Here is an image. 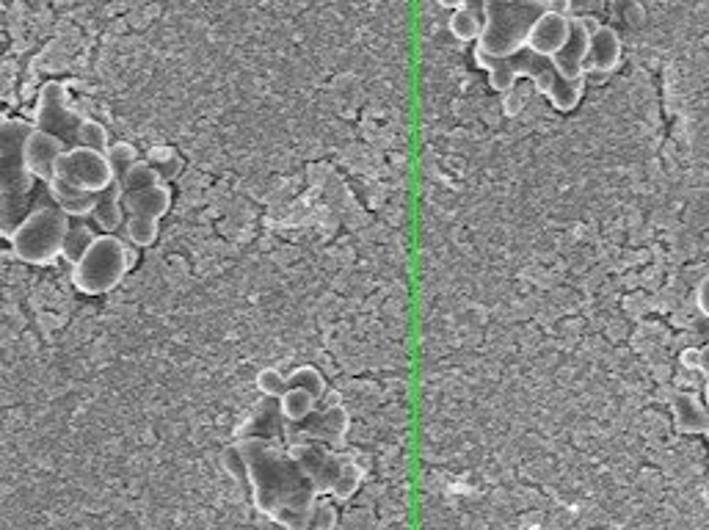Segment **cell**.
Here are the masks:
<instances>
[{
  "instance_id": "cell-22",
  "label": "cell",
  "mask_w": 709,
  "mask_h": 530,
  "mask_svg": "<svg viewBox=\"0 0 709 530\" xmlns=\"http://www.w3.org/2000/svg\"><path fill=\"white\" fill-rule=\"evenodd\" d=\"M147 161L149 166L158 172V177H161L163 183L180 174V155H177L174 150H169V147H155V150H149Z\"/></svg>"
},
{
  "instance_id": "cell-16",
  "label": "cell",
  "mask_w": 709,
  "mask_h": 530,
  "mask_svg": "<svg viewBox=\"0 0 709 530\" xmlns=\"http://www.w3.org/2000/svg\"><path fill=\"white\" fill-rule=\"evenodd\" d=\"M676 428L685 434H704L709 437V406L701 404L696 392H676L671 401Z\"/></svg>"
},
{
  "instance_id": "cell-17",
  "label": "cell",
  "mask_w": 709,
  "mask_h": 530,
  "mask_svg": "<svg viewBox=\"0 0 709 530\" xmlns=\"http://www.w3.org/2000/svg\"><path fill=\"white\" fill-rule=\"evenodd\" d=\"M127 213H125V202H122V180H114V183L105 188L103 194L97 196V208L92 213V221L108 235H116V230L125 224Z\"/></svg>"
},
{
  "instance_id": "cell-27",
  "label": "cell",
  "mask_w": 709,
  "mask_h": 530,
  "mask_svg": "<svg viewBox=\"0 0 709 530\" xmlns=\"http://www.w3.org/2000/svg\"><path fill=\"white\" fill-rule=\"evenodd\" d=\"M334 519H337V514H334V506L323 500V503H318V506H315V514H312V530H332Z\"/></svg>"
},
{
  "instance_id": "cell-29",
  "label": "cell",
  "mask_w": 709,
  "mask_h": 530,
  "mask_svg": "<svg viewBox=\"0 0 709 530\" xmlns=\"http://www.w3.org/2000/svg\"><path fill=\"white\" fill-rule=\"evenodd\" d=\"M679 362H682L685 368H698V362H701V348H687L685 354L679 357Z\"/></svg>"
},
{
  "instance_id": "cell-6",
  "label": "cell",
  "mask_w": 709,
  "mask_h": 530,
  "mask_svg": "<svg viewBox=\"0 0 709 530\" xmlns=\"http://www.w3.org/2000/svg\"><path fill=\"white\" fill-rule=\"evenodd\" d=\"M69 230V216L53 202V196H42V202L31 208L25 221L12 232L17 260L28 265H53L61 257L64 238Z\"/></svg>"
},
{
  "instance_id": "cell-1",
  "label": "cell",
  "mask_w": 709,
  "mask_h": 530,
  "mask_svg": "<svg viewBox=\"0 0 709 530\" xmlns=\"http://www.w3.org/2000/svg\"><path fill=\"white\" fill-rule=\"evenodd\" d=\"M254 506L285 530H312V514L318 506V486L287 450H279L265 439L238 442Z\"/></svg>"
},
{
  "instance_id": "cell-24",
  "label": "cell",
  "mask_w": 709,
  "mask_h": 530,
  "mask_svg": "<svg viewBox=\"0 0 709 530\" xmlns=\"http://www.w3.org/2000/svg\"><path fill=\"white\" fill-rule=\"evenodd\" d=\"M257 387H260V392L268 395V398H282V395L290 390V381H287V376H282L279 370H263V373L257 376Z\"/></svg>"
},
{
  "instance_id": "cell-32",
  "label": "cell",
  "mask_w": 709,
  "mask_h": 530,
  "mask_svg": "<svg viewBox=\"0 0 709 530\" xmlns=\"http://www.w3.org/2000/svg\"><path fill=\"white\" fill-rule=\"evenodd\" d=\"M704 401H707V406H709V379H707V387H704Z\"/></svg>"
},
{
  "instance_id": "cell-8",
  "label": "cell",
  "mask_w": 709,
  "mask_h": 530,
  "mask_svg": "<svg viewBox=\"0 0 709 530\" xmlns=\"http://www.w3.org/2000/svg\"><path fill=\"white\" fill-rule=\"evenodd\" d=\"M287 453H290V456L301 464V470L315 481L318 495H334L340 478L356 464L354 456L334 453L329 445H321V442H293V445H287Z\"/></svg>"
},
{
  "instance_id": "cell-3",
  "label": "cell",
  "mask_w": 709,
  "mask_h": 530,
  "mask_svg": "<svg viewBox=\"0 0 709 530\" xmlns=\"http://www.w3.org/2000/svg\"><path fill=\"white\" fill-rule=\"evenodd\" d=\"M475 61H478L481 70H486L489 83H492V89H497V92L508 94L514 89L516 78L525 75V78L536 83L538 92L547 94L549 103L555 105L558 111H574L577 103L583 100L585 81H566L561 72H558L552 58L538 56V53L527 50V47L508 58L483 56V53L475 50Z\"/></svg>"
},
{
  "instance_id": "cell-9",
  "label": "cell",
  "mask_w": 709,
  "mask_h": 530,
  "mask_svg": "<svg viewBox=\"0 0 709 530\" xmlns=\"http://www.w3.org/2000/svg\"><path fill=\"white\" fill-rule=\"evenodd\" d=\"M56 177L67 185L92 191V194H103L105 188L116 180L108 152L89 150V147H75V150L64 152L58 161Z\"/></svg>"
},
{
  "instance_id": "cell-10",
  "label": "cell",
  "mask_w": 709,
  "mask_h": 530,
  "mask_svg": "<svg viewBox=\"0 0 709 530\" xmlns=\"http://www.w3.org/2000/svg\"><path fill=\"white\" fill-rule=\"evenodd\" d=\"M287 431H293V437H287L290 445L293 442H321V445L334 448L343 442L345 431H348V415L340 406H329L323 412H312L301 423H287Z\"/></svg>"
},
{
  "instance_id": "cell-30",
  "label": "cell",
  "mask_w": 709,
  "mask_h": 530,
  "mask_svg": "<svg viewBox=\"0 0 709 530\" xmlns=\"http://www.w3.org/2000/svg\"><path fill=\"white\" fill-rule=\"evenodd\" d=\"M436 3H439L442 9H453V12H456V9H464L469 0H436Z\"/></svg>"
},
{
  "instance_id": "cell-26",
  "label": "cell",
  "mask_w": 709,
  "mask_h": 530,
  "mask_svg": "<svg viewBox=\"0 0 709 530\" xmlns=\"http://www.w3.org/2000/svg\"><path fill=\"white\" fill-rule=\"evenodd\" d=\"M224 467H227V473L235 475L238 481L249 484V470H246V461H243L238 445H232V448L227 450V456H224Z\"/></svg>"
},
{
  "instance_id": "cell-14",
  "label": "cell",
  "mask_w": 709,
  "mask_h": 530,
  "mask_svg": "<svg viewBox=\"0 0 709 530\" xmlns=\"http://www.w3.org/2000/svg\"><path fill=\"white\" fill-rule=\"evenodd\" d=\"M621 61V36L616 28L605 23H596L591 31V45L585 58V72H610Z\"/></svg>"
},
{
  "instance_id": "cell-25",
  "label": "cell",
  "mask_w": 709,
  "mask_h": 530,
  "mask_svg": "<svg viewBox=\"0 0 709 530\" xmlns=\"http://www.w3.org/2000/svg\"><path fill=\"white\" fill-rule=\"evenodd\" d=\"M290 387H304V390H309L315 398H321L323 390H326V384H323V376L318 373L315 368H298L293 376H290Z\"/></svg>"
},
{
  "instance_id": "cell-23",
  "label": "cell",
  "mask_w": 709,
  "mask_h": 530,
  "mask_svg": "<svg viewBox=\"0 0 709 530\" xmlns=\"http://www.w3.org/2000/svg\"><path fill=\"white\" fill-rule=\"evenodd\" d=\"M108 158H111V166H114L116 180H122V177L127 174V169H130L133 163L141 161V158H138L136 147H133V144H127V141H116V144H111Z\"/></svg>"
},
{
  "instance_id": "cell-4",
  "label": "cell",
  "mask_w": 709,
  "mask_h": 530,
  "mask_svg": "<svg viewBox=\"0 0 709 530\" xmlns=\"http://www.w3.org/2000/svg\"><path fill=\"white\" fill-rule=\"evenodd\" d=\"M34 125L36 130H45L50 136L64 141L67 150H75V147H89V150L100 152L111 150L108 130L100 122L83 116L81 111H75L67 86L58 81H47L39 89L34 108Z\"/></svg>"
},
{
  "instance_id": "cell-21",
  "label": "cell",
  "mask_w": 709,
  "mask_h": 530,
  "mask_svg": "<svg viewBox=\"0 0 709 530\" xmlns=\"http://www.w3.org/2000/svg\"><path fill=\"white\" fill-rule=\"evenodd\" d=\"M127 243H133L136 249H147L158 241V221L144 219V216H127L125 219Z\"/></svg>"
},
{
  "instance_id": "cell-19",
  "label": "cell",
  "mask_w": 709,
  "mask_h": 530,
  "mask_svg": "<svg viewBox=\"0 0 709 530\" xmlns=\"http://www.w3.org/2000/svg\"><path fill=\"white\" fill-rule=\"evenodd\" d=\"M97 241V235H94V230L86 224V221H69V230H67V238H64V249H61V257L67 260L69 265H75L78 260H81L83 254L89 252V246Z\"/></svg>"
},
{
  "instance_id": "cell-11",
  "label": "cell",
  "mask_w": 709,
  "mask_h": 530,
  "mask_svg": "<svg viewBox=\"0 0 709 530\" xmlns=\"http://www.w3.org/2000/svg\"><path fill=\"white\" fill-rule=\"evenodd\" d=\"M574 31V14H561V12H547L527 36V50H533L538 56L555 58L561 53L563 47L569 45Z\"/></svg>"
},
{
  "instance_id": "cell-18",
  "label": "cell",
  "mask_w": 709,
  "mask_h": 530,
  "mask_svg": "<svg viewBox=\"0 0 709 530\" xmlns=\"http://www.w3.org/2000/svg\"><path fill=\"white\" fill-rule=\"evenodd\" d=\"M315 406H318V398L312 392L304 390V387H290L279 398V415L285 417L287 423H301L315 412Z\"/></svg>"
},
{
  "instance_id": "cell-7",
  "label": "cell",
  "mask_w": 709,
  "mask_h": 530,
  "mask_svg": "<svg viewBox=\"0 0 709 530\" xmlns=\"http://www.w3.org/2000/svg\"><path fill=\"white\" fill-rule=\"evenodd\" d=\"M130 265H136V249L127 246L119 235L103 232L89 246V252L72 265V285L81 293L100 296L114 290L125 279Z\"/></svg>"
},
{
  "instance_id": "cell-28",
  "label": "cell",
  "mask_w": 709,
  "mask_h": 530,
  "mask_svg": "<svg viewBox=\"0 0 709 530\" xmlns=\"http://www.w3.org/2000/svg\"><path fill=\"white\" fill-rule=\"evenodd\" d=\"M696 304H698V310H701V315H704V318H709V277L701 279V285H698Z\"/></svg>"
},
{
  "instance_id": "cell-15",
  "label": "cell",
  "mask_w": 709,
  "mask_h": 530,
  "mask_svg": "<svg viewBox=\"0 0 709 530\" xmlns=\"http://www.w3.org/2000/svg\"><path fill=\"white\" fill-rule=\"evenodd\" d=\"M47 194L53 196V202L67 213L69 219H92L94 208H97V196H100L92 194V191H83V188H75V185H67L58 177L47 183Z\"/></svg>"
},
{
  "instance_id": "cell-31",
  "label": "cell",
  "mask_w": 709,
  "mask_h": 530,
  "mask_svg": "<svg viewBox=\"0 0 709 530\" xmlns=\"http://www.w3.org/2000/svg\"><path fill=\"white\" fill-rule=\"evenodd\" d=\"M698 370H701V373H707V376H709V346L701 348V362H698Z\"/></svg>"
},
{
  "instance_id": "cell-2",
  "label": "cell",
  "mask_w": 709,
  "mask_h": 530,
  "mask_svg": "<svg viewBox=\"0 0 709 530\" xmlns=\"http://www.w3.org/2000/svg\"><path fill=\"white\" fill-rule=\"evenodd\" d=\"M467 6L483 20L475 50L492 58H508L525 50L533 25L547 12H574L572 0H469Z\"/></svg>"
},
{
  "instance_id": "cell-5",
  "label": "cell",
  "mask_w": 709,
  "mask_h": 530,
  "mask_svg": "<svg viewBox=\"0 0 709 530\" xmlns=\"http://www.w3.org/2000/svg\"><path fill=\"white\" fill-rule=\"evenodd\" d=\"M34 127V122H28L23 116L3 119V227L0 230L6 241L31 213L28 196L36 177L25 161V144L31 139Z\"/></svg>"
},
{
  "instance_id": "cell-13",
  "label": "cell",
  "mask_w": 709,
  "mask_h": 530,
  "mask_svg": "<svg viewBox=\"0 0 709 530\" xmlns=\"http://www.w3.org/2000/svg\"><path fill=\"white\" fill-rule=\"evenodd\" d=\"M64 152H67V144H64V141L34 127L31 139L25 144V161H28V169L34 172L36 180L50 183V180L56 177L58 161H61Z\"/></svg>"
},
{
  "instance_id": "cell-20",
  "label": "cell",
  "mask_w": 709,
  "mask_h": 530,
  "mask_svg": "<svg viewBox=\"0 0 709 530\" xmlns=\"http://www.w3.org/2000/svg\"><path fill=\"white\" fill-rule=\"evenodd\" d=\"M447 28H450V34H453L456 42H464V45H467V42H478V39H481L483 20L472 12L469 6H464V9H456V12L450 14Z\"/></svg>"
},
{
  "instance_id": "cell-12",
  "label": "cell",
  "mask_w": 709,
  "mask_h": 530,
  "mask_svg": "<svg viewBox=\"0 0 709 530\" xmlns=\"http://www.w3.org/2000/svg\"><path fill=\"white\" fill-rule=\"evenodd\" d=\"M122 202H125L127 216L161 221L172 208V191L163 180L147 185H122Z\"/></svg>"
}]
</instances>
